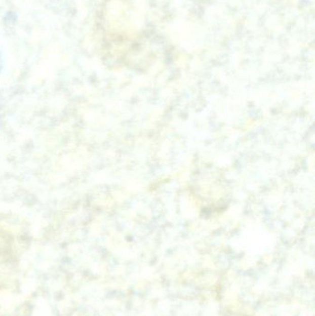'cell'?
Returning <instances> with one entry per match:
<instances>
[]
</instances>
